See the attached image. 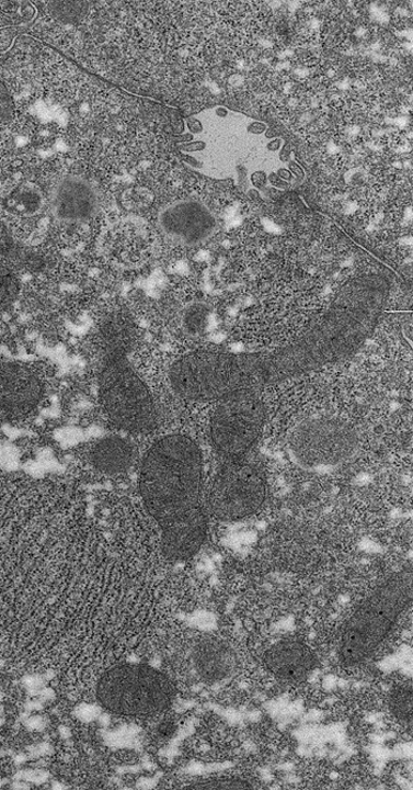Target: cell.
Segmentation results:
<instances>
[{"label": "cell", "mask_w": 413, "mask_h": 790, "mask_svg": "<svg viewBox=\"0 0 413 790\" xmlns=\"http://www.w3.org/2000/svg\"><path fill=\"white\" fill-rule=\"evenodd\" d=\"M391 283L385 274L360 275L336 294L314 328L285 348L252 353L195 351L170 370L173 391L192 400H221L256 393L355 354L385 312Z\"/></svg>", "instance_id": "1"}, {"label": "cell", "mask_w": 413, "mask_h": 790, "mask_svg": "<svg viewBox=\"0 0 413 790\" xmlns=\"http://www.w3.org/2000/svg\"><path fill=\"white\" fill-rule=\"evenodd\" d=\"M203 485V453L191 438L164 437L145 455L140 492L148 514L160 527L168 561L186 562L205 544L208 521Z\"/></svg>", "instance_id": "2"}, {"label": "cell", "mask_w": 413, "mask_h": 790, "mask_svg": "<svg viewBox=\"0 0 413 790\" xmlns=\"http://www.w3.org/2000/svg\"><path fill=\"white\" fill-rule=\"evenodd\" d=\"M412 598L413 568L408 566L379 585L349 616L340 644L341 662L356 666L369 659L410 607Z\"/></svg>", "instance_id": "3"}, {"label": "cell", "mask_w": 413, "mask_h": 790, "mask_svg": "<svg viewBox=\"0 0 413 790\" xmlns=\"http://www.w3.org/2000/svg\"><path fill=\"white\" fill-rule=\"evenodd\" d=\"M100 395L105 413L119 429L147 436L158 428L156 403L121 347H114L105 354Z\"/></svg>", "instance_id": "4"}, {"label": "cell", "mask_w": 413, "mask_h": 790, "mask_svg": "<svg viewBox=\"0 0 413 790\" xmlns=\"http://www.w3.org/2000/svg\"><path fill=\"white\" fill-rule=\"evenodd\" d=\"M357 430L332 416L308 418L288 438L290 461L309 473L328 474L340 470L359 451Z\"/></svg>", "instance_id": "5"}, {"label": "cell", "mask_w": 413, "mask_h": 790, "mask_svg": "<svg viewBox=\"0 0 413 790\" xmlns=\"http://www.w3.org/2000/svg\"><path fill=\"white\" fill-rule=\"evenodd\" d=\"M174 687L162 673L146 665H124L106 673L97 687L101 704L116 714L142 716L165 710Z\"/></svg>", "instance_id": "6"}, {"label": "cell", "mask_w": 413, "mask_h": 790, "mask_svg": "<svg viewBox=\"0 0 413 790\" xmlns=\"http://www.w3.org/2000/svg\"><path fill=\"white\" fill-rule=\"evenodd\" d=\"M265 420L264 402L255 393L221 399L210 417L211 444L225 461L243 460L262 436Z\"/></svg>", "instance_id": "7"}, {"label": "cell", "mask_w": 413, "mask_h": 790, "mask_svg": "<svg viewBox=\"0 0 413 790\" xmlns=\"http://www.w3.org/2000/svg\"><path fill=\"white\" fill-rule=\"evenodd\" d=\"M267 484L262 470L246 460L225 461L208 493L209 514L221 521L252 517L266 501Z\"/></svg>", "instance_id": "8"}, {"label": "cell", "mask_w": 413, "mask_h": 790, "mask_svg": "<svg viewBox=\"0 0 413 790\" xmlns=\"http://www.w3.org/2000/svg\"><path fill=\"white\" fill-rule=\"evenodd\" d=\"M43 393V384L32 369L0 363V421L20 420L34 411Z\"/></svg>", "instance_id": "9"}, {"label": "cell", "mask_w": 413, "mask_h": 790, "mask_svg": "<svg viewBox=\"0 0 413 790\" xmlns=\"http://www.w3.org/2000/svg\"><path fill=\"white\" fill-rule=\"evenodd\" d=\"M163 234L183 245L202 244L216 232V216L196 200H180L159 215Z\"/></svg>", "instance_id": "10"}, {"label": "cell", "mask_w": 413, "mask_h": 790, "mask_svg": "<svg viewBox=\"0 0 413 790\" xmlns=\"http://www.w3.org/2000/svg\"><path fill=\"white\" fill-rule=\"evenodd\" d=\"M100 198L94 185L80 177L60 181L54 194L56 218L66 223L85 222L97 214Z\"/></svg>", "instance_id": "11"}, {"label": "cell", "mask_w": 413, "mask_h": 790, "mask_svg": "<svg viewBox=\"0 0 413 790\" xmlns=\"http://www.w3.org/2000/svg\"><path fill=\"white\" fill-rule=\"evenodd\" d=\"M265 664L267 669L285 684H299L314 668L316 658L305 644L287 640L268 648Z\"/></svg>", "instance_id": "12"}, {"label": "cell", "mask_w": 413, "mask_h": 790, "mask_svg": "<svg viewBox=\"0 0 413 790\" xmlns=\"http://www.w3.org/2000/svg\"><path fill=\"white\" fill-rule=\"evenodd\" d=\"M193 662L198 676L213 685L233 674L237 656L226 642L206 640L195 646Z\"/></svg>", "instance_id": "13"}, {"label": "cell", "mask_w": 413, "mask_h": 790, "mask_svg": "<svg viewBox=\"0 0 413 790\" xmlns=\"http://www.w3.org/2000/svg\"><path fill=\"white\" fill-rule=\"evenodd\" d=\"M133 447L118 437L101 440L91 453L96 470L106 474H118L129 470L133 462Z\"/></svg>", "instance_id": "14"}, {"label": "cell", "mask_w": 413, "mask_h": 790, "mask_svg": "<svg viewBox=\"0 0 413 790\" xmlns=\"http://www.w3.org/2000/svg\"><path fill=\"white\" fill-rule=\"evenodd\" d=\"M48 11L56 21L64 24H79L83 22L93 3L90 2H50Z\"/></svg>", "instance_id": "15"}, {"label": "cell", "mask_w": 413, "mask_h": 790, "mask_svg": "<svg viewBox=\"0 0 413 790\" xmlns=\"http://www.w3.org/2000/svg\"><path fill=\"white\" fill-rule=\"evenodd\" d=\"M41 193L30 184L23 185V188L14 191L8 200L9 208L25 215L36 213L41 208Z\"/></svg>", "instance_id": "16"}, {"label": "cell", "mask_w": 413, "mask_h": 790, "mask_svg": "<svg viewBox=\"0 0 413 790\" xmlns=\"http://www.w3.org/2000/svg\"><path fill=\"white\" fill-rule=\"evenodd\" d=\"M390 709L393 716L412 726L413 718V692L411 687L395 689L390 697Z\"/></svg>", "instance_id": "17"}, {"label": "cell", "mask_w": 413, "mask_h": 790, "mask_svg": "<svg viewBox=\"0 0 413 790\" xmlns=\"http://www.w3.org/2000/svg\"><path fill=\"white\" fill-rule=\"evenodd\" d=\"M20 292V281L11 270L0 263V313L4 312Z\"/></svg>", "instance_id": "18"}, {"label": "cell", "mask_w": 413, "mask_h": 790, "mask_svg": "<svg viewBox=\"0 0 413 790\" xmlns=\"http://www.w3.org/2000/svg\"><path fill=\"white\" fill-rule=\"evenodd\" d=\"M208 309L204 305L191 306L185 315L186 328L192 332L204 330Z\"/></svg>", "instance_id": "19"}, {"label": "cell", "mask_w": 413, "mask_h": 790, "mask_svg": "<svg viewBox=\"0 0 413 790\" xmlns=\"http://www.w3.org/2000/svg\"><path fill=\"white\" fill-rule=\"evenodd\" d=\"M14 113L13 101L7 86L0 81V126L5 125Z\"/></svg>", "instance_id": "20"}, {"label": "cell", "mask_w": 413, "mask_h": 790, "mask_svg": "<svg viewBox=\"0 0 413 790\" xmlns=\"http://www.w3.org/2000/svg\"><path fill=\"white\" fill-rule=\"evenodd\" d=\"M193 789H253V786L242 779H228V780H218V781H211L203 785H196L194 787H191Z\"/></svg>", "instance_id": "21"}, {"label": "cell", "mask_w": 413, "mask_h": 790, "mask_svg": "<svg viewBox=\"0 0 413 790\" xmlns=\"http://www.w3.org/2000/svg\"><path fill=\"white\" fill-rule=\"evenodd\" d=\"M133 734L129 730H125V727H122V730H118L114 733H110L105 736L106 742L110 743L111 746L114 747H125L130 746L133 742Z\"/></svg>", "instance_id": "22"}, {"label": "cell", "mask_w": 413, "mask_h": 790, "mask_svg": "<svg viewBox=\"0 0 413 790\" xmlns=\"http://www.w3.org/2000/svg\"><path fill=\"white\" fill-rule=\"evenodd\" d=\"M74 716L83 722H93L101 718V708L93 704H82L74 709Z\"/></svg>", "instance_id": "23"}, {"label": "cell", "mask_w": 413, "mask_h": 790, "mask_svg": "<svg viewBox=\"0 0 413 790\" xmlns=\"http://www.w3.org/2000/svg\"><path fill=\"white\" fill-rule=\"evenodd\" d=\"M13 247L12 237L5 225L0 222V255L9 252Z\"/></svg>", "instance_id": "24"}, {"label": "cell", "mask_w": 413, "mask_h": 790, "mask_svg": "<svg viewBox=\"0 0 413 790\" xmlns=\"http://www.w3.org/2000/svg\"><path fill=\"white\" fill-rule=\"evenodd\" d=\"M266 131V126L264 123L260 122H253L252 125L249 127V132L253 134H262Z\"/></svg>", "instance_id": "25"}, {"label": "cell", "mask_w": 413, "mask_h": 790, "mask_svg": "<svg viewBox=\"0 0 413 790\" xmlns=\"http://www.w3.org/2000/svg\"><path fill=\"white\" fill-rule=\"evenodd\" d=\"M282 146V139H274V142H271L267 146L268 150L275 151L278 150Z\"/></svg>", "instance_id": "26"}, {"label": "cell", "mask_w": 413, "mask_h": 790, "mask_svg": "<svg viewBox=\"0 0 413 790\" xmlns=\"http://www.w3.org/2000/svg\"><path fill=\"white\" fill-rule=\"evenodd\" d=\"M290 169L298 176H303L302 170L295 163H290Z\"/></svg>", "instance_id": "27"}, {"label": "cell", "mask_w": 413, "mask_h": 790, "mask_svg": "<svg viewBox=\"0 0 413 790\" xmlns=\"http://www.w3.org/2000/svg\"><path fill=\"white\" fill-rule=\"evenodd\" d=\"M279 176L286 177L287 180H289V178H290L289 173H287L286 170H283V169L279 170Z\"/></svg>", "instance_id": "28"}]
</instances>
